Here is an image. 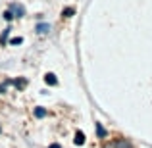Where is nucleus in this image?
I'll list each match as a JSON object with an SVG mask.
<instances>
[{
    "mask_svg": "<svg viewBox=\"0 0 152 148\" xmlns=\"http://www.w3.org/2000/svg\"><path fill=\"white\" fill-rule=\"evenodd\" d=\"M48 31H50V25H48V23H39V25H37V33L39 35H46Z\"/></svg>",
    "mask_w": 152,
    "mask_h": 148,
    "instance_id": "3",
    "label": "nucleus"
},
{
    "mask_svg": "<svg viewBox=\"0 0 152 148\" xmlns=\"http://www.w3.org/2000/svg\"><path fill=\"white\" fill-rule=\"evenodd\" d=\"M0 93H4V85H0Z\"/></svg>",
    "mask_w": 152,
    "mask_h": 148,
    "instance_id": "14",
    "label": "nucleus"
},
{
    "mask_svg": "<svg viewBox=\"0 0 152 148\" xmlns=\"http://www.w3.org/2000/svg\"><path fill=\"white\" fill-rule=\"evenodd\" d=\"M21 42H23L21 37H15V39H12V41H10V44H21Z\"/></svg>",
    "mask_w": 152,
    "mask_h": 148,
    "instance_id": "11",
    "label": "nucleus"
},
{
    "mask_svg": "<svg viewBox=\"0 0 152 148\" xmlns=\"http://www.w3.org/2000/svg\"><path fill=\"white\" fill-rule=\"evenodd\" d=\"M12 14H14V17H23L25 8H23L21 4H12Z\"/></svg>",
    "mask_w": 152,
    "mask_h": 148,
    "instance_id": "1",
    "label": "nucleus"
},
{
    "mask_svg": "<svg viewBox=\"0 0 152 148\" xmlns=\"http://www.w3.org/2000/svg\"><path fill=\"white\" fill-rule=\"evenodd\" d=\"M73 141H75V144H79V146L85 144V135H83L81 131H77V133H75V139H73Z\"/></svg>",
    "mask_w": 152,
    "mask_h": 148,
    "instance_id": "5",
    "label": "nucleus"
},
{
    "mask_svg": "<svg viewBox=\"0 0 152 148\" xmlns=\"http://www.w3.org/2000/svg\"><path fill=\"white\" fill-rule=\"evenodd\" d=\"M4 19H6V21H12V19H14V14H12V12H6V14H4Z\"/></svg>",
    "mask_w": 152,
    "mask_h": 148,
    "instance_id": "12",
    "label": "nucleus"
},
{
    "mask_svg": "<svg viewBox=\"0 0 152 148\" xmlns=\"http://www.w3.org/2000/svg\"><path fill=\"white\" fill-rule=\"evenodd\" d=\"M50 148H60V144H50Z\"/></svg>",
    "mask_w": 152,
    "mask_h": 148,
    "instance_id": "13",
    "label": "nucleus"
},
{
    "mask_svg": "<svg viewBox=\"0 0 152 148\" xmlns=\"http://www.w3.org/2000/svg\"><path fill=\"white\" fill-rule=\"evenodd\" d=\"M45 81H46V85H52V87L58 85V79H56L54 73H46V75H45Z\"/></svg>",
    "mask_w": 152,
    "mask_h": 148,
    "instance_id": "4",
    "label": "nucleus"
},
{
    "mask_svg": "<svg viewBox=\"0 0 152 148\" xmlns=\"http://www.w3.org/2000/svg\"><path fill=\"white\" fill-rule=\"evenodd\" d=\"M96 135H98L100 139H104V137H106V129H104V127L100 125V123H96Z\"/></svg>",
    "mask_w": 152,
    "mask_h": 148,
    "instance_id": "8",
    "label": "nucleus"
},
{
    "mask_svg": "<svg viewBox=\"0 0 152 148\" xmlns=\"http://www.w3.org/2000/svg\"><path fill=\"white\" fill-rule=\"evenodd\" d=\"M0 131H2V129H0Z\"/></svg>",
    "mask_w": 152,
    "mask_h": 148,
    "instance_id": "15",
    "label": "nucleus"
},
{
    "mask_svg": "<svg viewBox=\"0 0 152 148\" xmlns=\"http://www.w3.org/2000/svg\"><path fill=\"white\" fill-rule=\"evenodd\" d=\"M14 85L18 87V89H25V87H27V81H25V79H15Z\"/></svg>",
    "mask_w": 152,
    "mask_h": 148,
    "instance_id": "9",
    "label": "nucleus"
},
{
    "mask_svg": "<svg viewBox=\"0 0 152 148\" xmlns=\"http://www.w3.org/2000/svg\"><path fill=\"white\" fill-rule=\"evenodd\" d=\"M35 115L41 119V117H46V115H48V112H46L45 108H35Z\"/></svg>",
    "mask_w": 152,
    "mask_h": 148,
    "instance_id": "6",
    "label": "nucleus"
},
{
    "mask_svg": "<svg viewBox=\"0 0 152 148\" xmlns=\"http://www.w3.org/2000/svg\"><path fill=\"white\" fill-rule=\"evenodd\" d=\"M73 14H75V10H73V8H66V10L62 12V15H64V17H71Z\"/></svg>",
    "mask_w": 152,
    "mask_h": 148,
    "instance_id": "10",
    "label": "nucleus"
},
{
    "mask_svg": "<svg viewBox=\"0 0 152 148\" xmlns=\"http://www.w3.org/2000/svg\"><path fill=\"white\" fill-rule=\"evenodd\" d=\"M10 31H12V29H4V31H2V35H0V44H6V41H8V35H10Z\"/></svg>",
    "mask_w": 152,
    "mask_h": 148,
    "instance_id": "7",
    "label": "nucleus"
},
{
    "mask_svg": "<svg viewBox=\"0 0 152 148\" xmlns=\"http://www.w3.org/2000/svg\"><path fill=\"white\" fill-rule=\"evenodd\" d=\"M114 148H133V144L129 141H125V139H119V141L114 142Z\"/></svg>",
    "mask_w": 152,
    "mask_h": 148,
    "instance_id": "2",
    "label": "nucleus"
}]
</instances>
